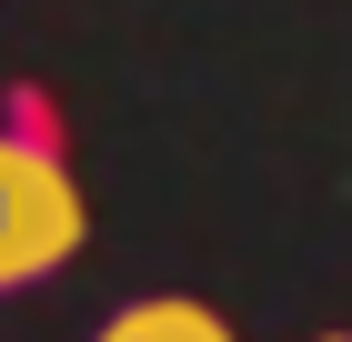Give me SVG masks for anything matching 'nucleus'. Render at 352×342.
<instances>
[{
    "instance_id": "nucleus-1",
    "label": "nucleus",
    "mask_w": 352,
    "mask_h": 342,
    "mask_svg": "<svg viewBox=\"0 0 352 342\" xmlns=\"http://www.w3.org/2000/svg\"><path fill=\"white\" fill-rule=\"evenodd\" d=\"M81 242H91V202L71 182V161L51 141L0 131V292L51 282L60 262H81Z\"/></svg>"
},
{
    "instance_id": "nucleus-3",
    "label": "nucleus",
    "mask_w": 352,
    "mask_h": 342,
    "mask_svg": "<svg viewBox=\"0 0 352 342\" xmlns=\"http://www.w3.org/2000/svg\"><path fill=\"white\" fill-rule=\"evenodd\" d=\"M312 342H352V332H312Z\"/></svg>"
},
{
    "instance_id": "nucleus-2",
    "label": "nucleus",
    "mask_w": 352,
    "mask_h": 342,
    "mask_svg": "<svg viewBox=\"0 0 352 342\" xmlns=\"http://www.w3.org/2000/svg\"><path fill=\"white\" fill-rule=\"evenodd\" d=\"M91 342H242L212 302H191V292H162V302H121Z\"/></svg>"
}]
</instances>
